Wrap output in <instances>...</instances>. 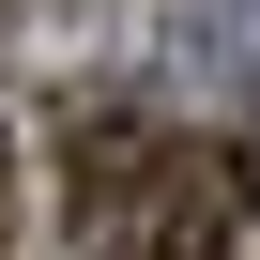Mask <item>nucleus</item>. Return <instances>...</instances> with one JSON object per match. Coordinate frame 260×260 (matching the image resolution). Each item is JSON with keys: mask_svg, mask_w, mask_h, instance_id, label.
<instances>
[{"mask_svg": "<svg viewBox=\"0 0 260 260\" xmlns=\"http://www.w3.org/2000/svg\"><path fill=\"white\" fill-rule=\"evenodd\" d=\"M138 184H153V122H138V107H77V122H61V199H77V260H92V245L122 230V199H138Z\"/></svg>", "mask_w": 260, "mask_h": 260, "instance_id": "nucleus-1", "label": "nucleus"}]
</instances>
